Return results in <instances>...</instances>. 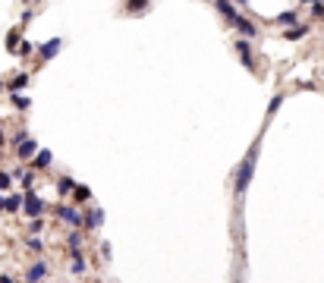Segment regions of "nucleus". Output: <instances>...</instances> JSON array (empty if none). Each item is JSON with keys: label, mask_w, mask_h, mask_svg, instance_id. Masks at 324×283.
I'll return each instance as SVG.
<instances>
[{"label": "nucleus", "mask_w": 324, "mask_h": 283, "mask_svg": "<svg viewBox=\"0 0 324 283\" xmlns=\"http://www.w3.org/2000/svg\"><path fill=\"white\" fill-rule=\"evenodd\" d=\"M255 155H258V145L246 155V161L239 164V170H236V195L242 198L246 195V189H249V183H252V173H255Z\"/></svg>", "instance_id": "1"}, {"label": "nucleus", "mask_w": 324, "mask_h": 283, "mask_svg": "<svg viewBox=\"0 0 324 283\" xmlns=\"http://www.w3.org/2000/svg\"><path fill=\"white\" fill-rule=\"evenodd\" d=\"M57 217L63 223H69L73 230H82V226H85V220L79 217V211H76V208H69V204H57Z\"/></svg>", "instance_id": "2"}, {"label": "nucleus", "mask_w": 324, "mask_h": 283, "mask_svg": "<svg viewBox=\"0 0 324 283\" xmlns=\"http://www.w3.org/2000/svg\"><path fill=\"white\" fill-rule=\"evenodd\" d=\"M44 277H47V264H44V261H35L32 268L25 271V280H29V283H38V280H44Z\"/></svg>", "instance_id": "3"}, {"label": "nucleus", "mask_w": 324, "mask_h": 283, "mask_svg": "<svg viewBox=\"0 0 324 283\" xmlns=\"http://www.w3.org/2000/svg\"><path fill=\"white\" fill-rule=\"evenodd\" d=\"M41 208H44V204H41L38 195H35V192H25V214H29V217H38Z\"/></svg>", "instance_id": "4"}, {"label": "nucleus", "mask_w": 324, "mask_h": 283, "mask_svg": "<svg viewBox=\"0 0 324 283\" xmlns=\"http://www.w3.org/2000/svg\"><path fill=\"white\" fill-rule=\"evenodd\" d=\"M19 158H22V161L38 158V142H35V139H25V142L19 145Z\"/></svg>", "instance_id": "5"}, {"label": "nucleus", "mask_w": 324, "mask_h": 283, "mask_svg": "<svg viewBox=\"0 0 324 283\" xmlns=\"http://www.w3.org/2000/svg\"><path fill=\"white\" fill-rule=\"evenodd\" d=\"M233 47L239 50V57H242V63H246L249 69H255V60H252V47H249V41H236V44H233Z\"/></svg>", "instance_id": "6"}, {"label": "nucleus", "mask_w": 324, "mask_h": 283, "mask_svg": "<svg viewBox=\"0 0 324 283\" xmlns=\"http://www.w3.org/2000/svg\"><path fill=\"white\" fill-rule=\"evenodd\" d=\"M233 25H236V29H239L242 35H249V38H255V35H258V29L252 25L249 19H242V16H236V19H233Z\"/></svg>", "instance_id": "7"}, {"label": "nucleus", "mask_w": 324, "mask_h": 283, "mask_svg": "<svg viewBox=\"0 0 324 283\" xmlns=\"http://www.w3.org/2000/svg\"><path fill=\"white\" fill-rule=\"evenodd\" d=\"M57 50H60V38H50V41L41 47V60H50V57L57 54Z\"/></svg>", "instance_id": "8"}, {"label": "nucleus", "mask_w": 324, "mask_h": 283, "mask_svg": "<svg viewBox=\"0 0 324 283\" xmlns=\"http://www.w3.org/2000/svg\"><path fill=\"white\" fill-rule=\"evenodd\" d=\"M214 7H218V10H221V13H224L227 19H230V22H233V19L239 16L236 10H233V4H230V0H214Z\"/></svg>", "instance_id": "9"}, {"label": "nucleus", "mask_w": 324, "mask_h": 283, "mask_svg": "<svg viewBox=\"0 0 324 283\" xmlns=\"http://www.w3.org/2000/svg\"><path fill=\"white\" fill-rule=\"evenodd\" d=\"M101 220H104V214H101L98 208H95V211H88V217H85V226H88V230H95V226H101Z\"/></svg>", "instance_id": "10"}, {"label": "nucleus", "mask_w": 324, "mask_h": 283, "mask_svg": "<svg viewBox=\"0 0 324 283\" xmlns=\"http://www.w3.org/2000/svg\"><path fill=\"white\" fill-rule=\"evenodd\" d=\"M296 19H299V16H296L293 10H286V13H280V16H277V22H280V25H293V29H296Z\"/></svg>", "instance_id": "11"}, {"label": "nucleus", "mask_w": 324, "mask_h": 283, "mask_svg": "<svg viewBox=\"0 0 324 283\" xmlns=\"http://www.w3.org/2000/svg\"><path fill=\"white\" fill-rule=\"evenodd\" d=\"M302 35H309V25H296V29L286 32L283 38H286V41H296V38H302Z\"/></svg>", "instance_id": "12"}, {"label": "nucleus", "mask_w": 324, "mask_h": 283, "mask_svg": "<svg viewBox=\"0 0 324 283\" xmlns=\"http://www.w3.org/2000/svg\"><path fill=\"white\" fill-rule=\"evenodd\" d=\"M145 7H148V0H126V10L129 13H142Z\"/></svg>", "instance_id": "13"}, {"label": "nucleus", "mask_w": 324, "mask_h": 283, "mask_svg": "<svg viewBox=\"0 0 324 283\" xmlns=\"http://www.w3.org/2000/svg\"><path fill=\"white\" fill-rule=\"evenodd\" d=\"M73 192H76V201H88V198H92V189H88V186H76Z\"/></svg>", "instance_id": "14"}, {"label": "nucleus", "mask_w": 324, "mask_h": 283, "mask_svg": "<svg viewBox=\"0 0 324 283\" xmlns=\"http://www.w3.org/2000/svg\"><path fill=\"white\" fill-rule=\"evenodd\" d=\"M22 204H25V198H22V195H10V198H7V208H10V211H19Z\"/></svg>", "instance_id": "15"}, {"label": "nucleus", "mask_w": 324, "mask_h": 283, "mask_svg": "<svg viewBox=\"0 0 324 283\" xmlns=\"http://www.w3.org/2000/svg\"><path fill=\"white\" fill-rule=\"evenodd\" d=\"M50 164V151H38V158H35V167H38V170H44Z\"/></svg>", "instance_id": "16"}, {"label": "nucleus", "mask_w": 324, "mask_h": 283, "mask_svg": "<svg viewBox=\"0 0 324 283\" xmlns=\"http://www.w3.org/2000/svg\"><path fill=\"white\" fill-rule=\"evenodd\" d=\"M25 82H29V75H16V79H13L7 88H10V91H19V88H25Z\"/></svg>", "instance_id": "17"}, {"label": "nucleus", "mask_w": 324, "mask_h": 283, "mask_svg": "<svg viewBox=\"0 0 324 283\" xmlns=\"http://www.w3.org/2000/svg\"><path fill=\"white\" fill-rule=\"evenodd\" d=\"M73 274H85L88 271V264H85V258H73V268H69Z\"/></svg>", "instance_id": "18"}, {"label": "nucleus", "mask_w": 324, "mask_h": 283, "mask_svg": "<svg viewBox=\"0 0 324 283\" xmlns=\"http://www.w3.org/2000/svg\"><path fill=\"white\" fill-rule=\"evenodd\" d=\"M16 41H19V35H16V32H10V35H7V47L19 54V44H16Z\"/></svg>", "instance_id": "19"}, {"label": "nucleus", "mask_w": 324, "mask_h": 283, "mask_svg": "<svg viewBox=\"0 0 324 283\" xmlns=\"http://www.w3.org/2000/svg\"><path fill=\"white\" fill-rule=\"evenodd\" d=\"M10 183H13V176H10V173H4V170H0V192H4V189L10 192Z\"/></svg>", "instance_id": "20"}, {"label": "nucleus", "mask_w": 324, "mask_h": 283, "mask_svg": "<svg viewBox=\"0 0 324 283\" xmlns=\"http://www.w3.org/2000/svg\"><path fill=\"white\" fill-rule=\"evenodd\" d=\"M69 189H73V179H66V176H63V179H60V195H66Z\"/></svg>", "instance_id": "21"}, {"label": "nucleus", "mask_w": 324, "mask_h": 283, "mask_svg": "<svg viewBox=\"0 0 324 283\" xmlns=\"http://www.w3.org/2000/svg\"><path fill=\"white\" fill-rule=\"evenodd\" d=\"M29 249H32V252H41L44 242H41V239H29Z\"/></svg>", "instance_id": "22"}, {"label": "nucleus", "mask_w": 324, "mask_h": 283, "mask_svg": "<svg viewBox=\"0 0 324 283\" xmlns=\"http://www.w3.org/2000/svg\"><path fill=\"white\" fill-rule=\"evenodd\" d=\"M312 13H315V19H324V4H315V10H312Z\"/></svg>", "instance_id": "23"}, {"label": "nucleus", "mask_w": 324, "mask_h": 283, "mask_svg": "<svg viewBox=\"0 0 324 283\" xmlns=\"http://www.w3.org/2000/svg\"><path fill=\"white\" fill-rule=\"evenodd\" d=\"M0 283H13V277H7V274H4V277H0Z\"/></svg>", "instance_id": "24"}, {"label": "nucleus", "mask_w": 324, "mask_h": 283, "mask_svg": "<svg viewBox=\"0 0 324 283\" xmlns=\"http://www.w3.org/2000/svg\"><path fill=\"white\" fill-rule=\"evenodd\" d=\"M4 208H7V198H4V195H0V211H4Z\"/></svg>", "instance_id": "25"}, {"label": "nucleus", "mask_w": 324, "mask_h": 283, "mask_svg": "<svg viewBox=\"0 0 324 283\" xmlns=\"http://www.w3.org/2000/svg\"><path fill=\"white\" fill-rule=\"evenodd\" d=\"M302 4H318V0H302Z\"/></svg>", "instance_id": "26"}, {"label": "nucleus", "mask_w": 324, "mask_h": 283, "mask_svg": "<svg viewBox=\"0 0 324 283\" xmlns=\"http://www.w3.org/2000/svg\"><path fill=\"white\" fill-rule=\"evenodd\" d=\"M0 145H4V132H0Z\"/></svg>", "instance_id": "27"}]
</instances>
